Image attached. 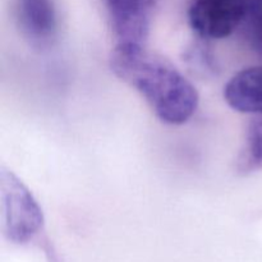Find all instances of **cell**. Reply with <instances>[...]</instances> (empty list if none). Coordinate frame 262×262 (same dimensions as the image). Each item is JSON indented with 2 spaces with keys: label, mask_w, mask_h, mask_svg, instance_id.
<instances>
[{
  "label": "cell",
  "mask_w": 262,
  "mask_h": 262,
  "mask_svg": "<svg viewBox=\"0 0 262 262\" xmlns=\"http://www.w3.org/2000/svg\"><path fill=\"white\" fill-rule=\"evenodd\" d=\"M113 73L142 95L159 120L169 125L188 122L199 106L193 84L163 56L142 43L118 42L110 55Z\"/></svg>",
  "instance_id": "6da1fadb"
},
{
  "label": "cell",
  "mask_w": 262,
  "mask_h": 262,
  "mask_svg": "<svg viewBox=\"0 0 262 262\" xmlns=\"http://www.w3.org/2000/svg\"><path fill=\"white\" fill-rule=\"evenodd\" d=\"M4 234L15 245L32 242L43 227L42 210L30 189L10 170H0Z\"/></svg>",
  "instance_id": "7a4b0ae2"
},
{
  "label": "cell",
  "mask_w": 262,
  "mask_h": 262,
  "mask_svg": "<svg viewBox=\"0 0 262 262\" xmlns=\"http://www.w3.org/2000/svg\"><path fill=\"white\" fill-rule=\"evenodd\" d=\"M15 17L20 35L37 50L49 49L58 35L54 0H17Z\"/></svg>",
  "instance_id": "5b68a950"
},
{
  "label": "cell",
  "mask_w": 262,
  "mask_h": 262,
  "mask_svg": "<svg viewBox=\"0 0 262 262\" xmlns=\"http://www.w3.org/2000/svg\"><path fill=\"white\" fill-rule=\"evenodd\" d=\"M250 9V0H196L188 12L194 32L210 40L232 35Z\"/></svg>",
  "instance_id": "3957f363"
},
{
  "label": "cell",
  "mask_w": 262,
  "mask_h": 262,
  "mask_svg": "<svg viewBox=\"0 0 262 262\" xmlns=\"http://www.w3.org/2000/svg\"><path fill=\"white\" fill-rule=\"evenodd\" d=\"M224 99L242 114H262V66L248 67L235 73L224 87Z\"/></svg>",
  "instance_id": "8992f818"
},
{
  "label": "cell",
  "mask_w": 262,
  "mask_h": 262,
  "mask_svg": "<svg viewBox=\"0 0 262 262\" xmlns=\"http://www.w3.org/2000/svg\"><path fill=\"white\" fill-rule=\"evenodd\" d=\"M239 165H242V170L262 165V114L253 119L248 127L246 148Z\"/></svg>",
  "instance_id": "52a82bcc"
},
{
  "label": "cell",
  "mask_w": 262,
  "mask_h": 262,
  "mask_svg": "<svg viewBox=\"0 0 262 262\" xmlns=\"http://www.w3.org/2000/svg\"><path fill=\"white\" fill-rule=\"evenodd\" d=\"M160 0H106L110 22L119 42L145 43Z\"/></svg>",
  "instance_id": "277c9868"
}]
</instances>
